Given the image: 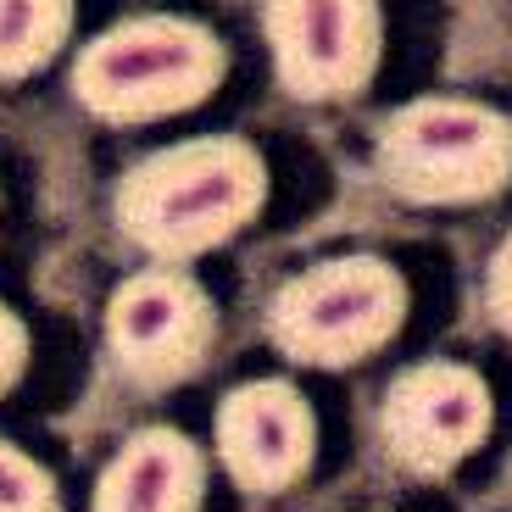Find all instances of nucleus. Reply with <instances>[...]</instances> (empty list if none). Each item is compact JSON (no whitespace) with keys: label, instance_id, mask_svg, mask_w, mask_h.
I'll use <instances>...</instances> for the list:
<instances>
[{"label":"nucleus","instance_id":"obj_3","mask_svg":"<svg viewBox=\"0 0 512 512\" xmlns=\"http://www.w3.org/2000/svg\"><path fill=\"white\" fill-rule=\"evenodd\" d=\"M379 179L423 206H468L507 190L512 123L479 101H412L379 128Z\"/></svg>","mask_w":512,"mask_h":512},{"label":"nucleus","instance_id":"obj_6","mask_svg":"<svg viewBox=\"0 0 512 512\" xmlns=\"http://www.w3.org/2000/svg\"><path fill=\"white\" fill-rule=\"evenodd\" d=\"M262 28L295 101H346L379 67V0H262Z\"/></svg>","mask_w":512,"mask_h":512},{"label":"nucleus","instance_id":"obj_1","mask_svg":"<svg viewBox=\"0 0 512 512\" xmlns=\"http://www.w3.org/2000/svg\"><path fill=\"white\" fill-rule=\"evenodd\" d=\"M268 201V162L256 145L212 134L151 151L117 184V229L162 262L218 251Z\"/></svg>","mask_w":512,"mask_h":512},{"label":"nucleus","instance_id":"obj_5","mask_svg":"<svg viewBox=\"0 0 512 512\" xmlns=\"http://www.w3.org/2000/svg\"><path fill=\"white\" fill-rule=\"evenodd\" d=\"M212 340H218L212 295L184 268L134 273L106 301V351L145 390L195 379L212 357Z\"/></svg>","mask_w":512,"mask_h":512},{"label":"nucleus","instance_id":"obj_9","mask_svg":"<svg viewBox=\"0 0 512 512\" xmlns=\"http://www.w3.org/2000/svg\"><path fill=\"white\" fill-rule=\"evenodd\" d=\"M206 462L179 429H140L95 485V512H201Z\"/></svg>","mask_w":512,"mask_h":512},{"label":"nucleus","instance_id":"obj_11","mask_svg":"<svg viewBox=\"0 0 512 512\" xmlns=\"http://www.w3.org/2000/svg\"><path fill=\"white\" fill-rule=\"evenodd\" d=\"M0 512H62L51 468L0 440Z\"/></svg>","mask_w":512,"mask_h":512},{"label":"nucleus","instance_id":"obj_8","mask_svg":"<svg viewBox=\"0 0 512 512\" xmlns=\"http://www.w3.org/2000/svg\"><path fill=\"white\" fill-rule=\"evenodd\" d=\"M218 457L229 479L251 496H279L312 468L318 418L307 396L284 379H251L218 407Z\"/></svg>","mask_w":512,"mask_h":512},{"label":"nucleus","instance_id":"obj_7","mask_svg":"<svg viewBox=\"0 0 512 512\" xmlns=\"http://www.w3.org/2000/svg\"><path fill=\"white\" fill-rule=\"evenodd\" d=\"M379 435L407 474H451L490 435V384L462 362L407 368L384 396Z\"/></svg>","mask_w":512,"mask_h":512},{"label":"nucleus","instance_id":"obj_10","mask_svg":"<svg viewBox=\"0 0 512 512\" xmlns=\"http://www.w3.org/2000/svg\"><path fill=\"white\" fill-rule=\"evenodd\" d=\"M73 34V0H0V78H28Z\"/></svg>","mask_w":512,"mask_h":512},{"label":"nucleus","instance_id":"obj_12","mask_svg":"<svg viewBox=\"0 0 512 512\" xmlns=\"http://www.w3.org/2000/svg\"><path fill=\"white\" fill-rule=\"evenodd\" d=\"M23 368H28V329H23V318L0 301V396L23 379Z\"/></svg>","mask_w":512,"mask_h":512},{"label":"nucleus","instance_id":"obj_4","mask_svg":"<svg viewBox=\"0 0 512 512\" xmlns=\"http://www.w3.org/2000/svg\"><path fill=\"white\" fill-rule=\"evenodd\" d=\"M407 323V284L379 256H334L295 273L268 307V340L307 368H351Z\"/></svg>","mask_w":512,"mask_h":512},{"label":"nucleus","instance_id":"obj_2","mask_svg":"<svg viewBox=\"0 0 512 512\" xmlns=\"http://www.w3.org/2000/svg\"><path fill=\"white\" fill-rule=\"evenodd\" d=\"M229 73V51L190 17H128L73 62L78 106L101 123H162L195 112Z\"/></svg>","mask_w":512,"mask_h":512},{"label":"nucleus","instance_id":"obj_13","mask_svg":"<svg viewBox=\"0 0 512 512\" xmlns=\"http://www.w3.org/2000/svg\"><path fill=\"white\" fill-rule=\"evenodd\" d=\"M485 307H490V318H496L501 329L512 334V234L496 245V256H490V273H485Z\"/></svg>","mask_w":512,"mask_h":512}]
</instances>
